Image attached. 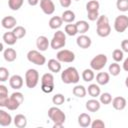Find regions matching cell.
<instances>
[{"instance_id":"9","label":"cell","mask_w":128,"mask_h":128,"mask_svg":"<svg viewBox=\"0 0 128 128\" xmlns=\"http://www.w3.org/2000/svg\"><path fill=\"white\" fill-rule=\"evenodd\" d=\"M27 59H28L29 62H31L35 65H38V66H42L46 63L45 56L39 50H30V51H28Z\"/></svg>"},{"instance_id":"40","label":"cell","mask_w":128,"mask_h":128,"mask_svg":"<svg viewBox=\"0 0 128 128\" xmlns=\"http://www.w3.org/2000/svg\"><path fill=\"white\" fill-rule=\"evenodd\" d=\"M52 102L55 106H60L62 105L64 102H65V97L63 94L61 93H58V94H55L53 97H52Z\"/></svg>"},{"instance_id":"10","label":"cell","mask_w":128,"mask_h":128,"mask_svg":"<svg viewBox=\"0 0 128 128\" xmlns=\"http://www.w3.org/2000/svg\"><path fill=\"white\" fill-rule=\"evenodd\" d=\"M56 59L63 63H71L75 60V54L71 50L61 49L56 54Z\"/></svg>"},{"instance_id":"32","label":"cell","mask_w":128,"mask_h":128,"mask_svg":"<svg viewBox=\"0 0 128 128\" xmlns=\"http://www.w3.org/2000/svg\"><path fill=\"white\" fill-rule=\"evenodd\" d=\"M95 78L94 70L93 69H85L82 72V79L85 82H91Z\"/></svg>"},{"instance_id":"20","label":"cell","mask_w":128,"mask_h":128,"mask_svg":"<svg viewBox=\"0 0 128 128\" xmlns=\"http://www.w3.org/2000/svg\"><path fill=\"white\" fill-rule=\"evenodd\" d=\"M2 40H3V42H4L5 44L11 46V45H14V44L17 42L18 38L15 36V34L13 33V31H8V32H5V33L3 34Z\"/></svg>"},{"instance_id":"2","label":"cell","mask_w":128,"mask_h":128,"mask_svg":"<svg viewBox=\"0 0 128 128\" xmlns=\"http://www.w3.org/2000/svg\"><path fill=\"white\" fill-rule=\"evenodd\" d=\"M96 33L100 37H107L111 33V26L106 15H100L96 21Z\"/></svg>"},{"instance_id":"22","label":"cell","mask_w":128,"mask_h":128,"mask_svg":"<svg viewBox=\"0 0 128 128\" xmlns=\"http://www.w3.org/2000/svg\"><path fill=\"white\" fill-rule=\"evenodd\" d=\"M3 57L7 62H13L17 58V52L13 48H7L3 51Z\"/></svg>"},{"instance_id":"4","label":"cell","mask_w":128,"mask_h":128,"mask_svg":"<svg viewBox=\"0 0 128 128\" xmlns=\"http://www.w3.org/2000/svg\"><path fill=\"white\" fill-rule=\"evenodd\" d=\"M23 101H24L23 94L21 92H19V91H16V92H13L11 94V96L7 99L6 104H5V107L8 110L14 111V110H16V109L19 108V106L23 103Z\"/></svg>"},{"instance_id":"43","label":"cell","mask_w":128,"mask_h":128,"mask_svg":"<svg viewBox=\"0 0 128 128\" xmlns=\"http://www.w3.org/2000/svg\"><path fill=\"white\" fill-rule=\"evenodd\" d=\"M99 11H88L87 12V18L90 21H97L99 18Z\"/></svg>"},{"instance_id":"49","label":"cell","mask_w":128,"mask_h":128,"mask_svg":"<svg viewBox=\"0 0 128 128\" xmlns=\"http://www.w3.org/2000/svg\"><path fill=\"white\" fill-rule=\"evenodd\" d=\"M125 85H126V87L128 88V76H127L126 79H125Z\"/></svg>"},{"instance_id":"48","label":"cell","mask_w":128,"mask_h":128,"mask_svg":"<svg viewBox=\"0 0 128 128\" xmlns=\"http://www.w3.org/2000/svg\"><path fill=\"white\" fill-rule=\"evenodd\" d=\"M27 1L30 6H36L39 3V0H27Z\"/></svg>"},{"instance_id":"14","label":"cell","mask_w":128,"mask_h":128,"mask_svg":"<svg viewBox=\"0 0 128 128\" xmlns=\"http://www.w3.org/2000/svg\"><path fill=\"white\" fill-rule=\"evenodd\" d=\"M24 82H23V78L20 76V75H12L10 78H9V85L11 88L15 89V90H19L22 88Z\"/></svg>"},{"instance_id":"8","label":"cell","mask_w":128,"mask_h":128,"mask_svg":"<svg viewBox=\"0 0 128 128\" xmlns=\"http://www.w3.org/2000/svg\"><path fill=\"white\" fill-rule=\"evenodd\" d=\"M107 61H108V58L105 54H98L91 59L90 67L94 71H100L106 66Z\"/></svg>"},{"instance_id":"6","label":"cell","mask_w":128,"mask_h":128,"mask_svg":"<svg viewBox=\"0 0 128 128\" xmlns=\"http://www.w3.org/2000/svg\"><path fill=\"white\" fill-rule=\"evenodd\" d=\"M39 82V72L36 69L30 68L25 72V84L27 88L32 89L37 86Z\"/></svg>"},{"instance_id":"23","label":"cell","mask_w":128,"mask_h":128,"mask_svg":"<svg viewBox=\"0 0 128 128\" xmlns=\"http://www.w3.org/2000/svg\"><path fill=\"white\" fill-rule=\"evenodd\" d=\"M47 66H48V69L50 70V72H52V73H58L61 71V62L57 59L48 60Z\"/></svg>"},{"instance_id":"27","label":"cell","mask_w":128,"mask_h":128,"mask_svg":"<svg viewBox=\"0 0 128 128\" xmlns=\"http://www.w3.org/2000/svg\"><path fill=\"white\" fill-rule=\"evenodd\" d=\"M87 92L88 94L92 97V98H96L98 96H100L101 94V89L99 87V84H95V83H92L88 86L87 88Z\"/></svg>"},{"instance_id":"41","label":"cell","mask_w":128,"mask_h":128,"mask_svg":"<svg viewBox=\"0 0 128 128\" xmlns=\"http://www.w3.org/2000/svg\"><path fill=\"white\" fill-rule=\"evenodd\" d=\"M116 7L121 12L128 11V0H117L116 1Z\"/></svg>"},{"instance_id":"24","label":"cell","mask_w":128,"mask_h":128,"mask_svg":"<svg viewBox=\"0 0 128 128\" xmlns=\"http://www.w3.org/2000/svg\"><path fill=\"white\" fill-rule=\"evenodd\" d=\"M13 122L17 128H24L27 125V118L23 114H16L13 119Z\"/></svg>"},{"instance_id":"18","label":"cell","mask_w":128,"mask_h":128,"mask_svg":"<svg viewBox=\"0 0 128 128\" xmlns=\"http://www.w3.org/2000/svg\"><path fill=\"white\" fill-rule=\"evenodd\" d=\"M85 107L89 112H97L101 107V103L97 99L92 98V99H90V100H88L86 102Z\"/></svg>"},{"instance_id":"42","label":"cell","mask_w":128,"mask_h":128,"mask_svg":"<svg viewBox=\"0 0 128 128\" xmlns=\"http://www.w3.org/2000/svg\"><path fill=\"white\" fill-rule=\"evenodd\" d=\"M9 78V70L5 67H0V81L5 82Z\"/></svg>"},{"instance_id":"34","label":"cell","mask_w":128,"mask_h":128,"mask_svg":"<svg viewBox=\"0 0 128 128\" xmlns=\"http://www.w3.org/2000/svg\"><path fill=\"white\" fill-rule=\"evenodd\" d=\"M24 3V0H8V6L11 10L17 11L19 10Z\"/></svg>"},{"instance_id":"5","label":"cell","mask_w":128,"mask_h":128,"mask_svg":"<svg viewBox=\"0 0 128 128\" xmlns=\"http://www.w3.org/2000/svg\"><path fill=\"white\" fill-rule=\"evenodd\" d=\"M65 34L66 33L61 30H58L54 33V35L50 41V46L52 49L59 50L66 45V35Z\"/></svg>"},{"instance_id":"39","label":"cell","mask_w":128,"mask_h":128,"mask_svg":"<svg viewBox=\"0 0 128 128\" xmlns=\"http://www.w3.org/2000/svg\"><path fill=\"white\" fill-rule=\"evenodd\" d=\"M12 31L18 39H21L26 35V29L23 26H16L14 29H12Z\"/></svg>"},{"instance_id":"12","label":"cell","mask_w":128,"mask_h":128,"mask_svg":"<svg viewBox=\"0 0 128 128\" xmlns=\"http://www.w3.org/2000/svg\"><path fill=\"white\" fill-rule=\"evenodd\" d=\"M40 8L46 15H52L55 12V5L52 0H40Z\"/></svg>"},{"instance_id":"21","label":"cell","mask_w":128,"mask_h":128,"mask_svg":"<svg viewBox=\"0 0 128 128\" xmlns=\"http://www.w3.org/2000/svg\"><path fill=\"white\" fill-rule=\"evenodd\" d=\"M91 123H92V120H91V117L89 114L87 113H81L79 116H78V124L80 127H89L91 126Z\"/></svg>"},{"instance_id":"38","label":"cell","mask_w":128,"mask_h":128,"mask_svg":"<svg viewBox=\"0 0 128 128\" xmlns=\"http://www.w3.org/2000/svg\"><path fill=\"white\" fill-rule=\"evenodd\" d=\"M100 8V4L98 1L96 0H91L86 4V10L88 11H99Z\"/></svg>"},{"instance_id":"1","label":"cell","mask_w":128,"mask_h":128,"mask_svg":"<svg viewBox=\"0 0 128 128\" xmlns=\"http://www.w3.org/2000/svg\"><path fill=\"white\" fill-rule=\"evenodd\" d=\"M48 117L54 123V125H53L54 128H61L63 126V124L65 123V120H66L65 113L60 108H58L57 106H53V107L49 108Z\"/></svg>"},{"instance_id":"29","label":"cell","mask_w":128,"mask_h":128,"mask_svg":"<svg viewBox=\"0 0 128 128\" xmlns=\"http://www.w3.org/2000/svg\"><path fill=\"white\" fill-rule=\"evenodd\" d=\"M8 89L5 85L1 84L0 85V106L1 107H5L6 101L8 99Z\"/></svg>"},{"instance_id":"28","label":"cell","mask_w":128,"mask_h":128,"mask_svg":"<svg viewBox=\"0 0 128 128\" xmlns=\"http://www.w3.org/2000/svg\"><path fill=\"white\" fill-rule=\"evenodd\" d=\"M72 93L74 96L79 97V98H83L86 96L87 94V89L83 86V85H75L74 88L72 89Z\"/></svg>"},{"instance_id":"16","label":"cell","mask_w":128,"mask_h":128,"mask_svg":"<svg viewBox=\"0 0 128 128\" xmlns=\"http://www.w3.org/2000/svg\"><path fill=\"white\" fill-rule=\"evenodd\" d=\"M49 46H50V41L48 40V38L46 36L41 35L36 39V47L39 51L44 52L48 49Z\"/></svg>"},{"instance_id":"31","label":"cell","mask_w":128,"mask_h":128,"mask_svg":"<svg viewBox=\"0 0 128 128\" xmlns=\"http://www.w3.org/2000/svg\"><path fill=\"white\" fill-rule=\"evenodd\" d=\"M75 24H76V26H77L78 33H80V34H85V33L89 30V28H90V25H89L88 22L85 21V20L77 21Z\"/></svg>"},{"instance_id":"15","label":"cell","mask_w":128,"mask_h":128,"mask_svg":"<svg viewBox=\"0 0 128 128\" xmlns=\"http://www.w3.org/2000/svg\"><path fill=\"white\" fill-rule=\"evenodd\" d=\"M16 24H17V20L15 17L13 16H5L2 18L1 20V25L3 28L7 29V30H10V29H14L16 27Z\"/></svg>"},{"instance_id":"33","label":"cell","mask_w":128,"mask_h":128,"mask_svg":"<svg viewBox=\"0 0 128 128\" xmlns=\"http://www.w3.org/2000/svg\"><path fill=\"white\" fill-rule=\"evenodd\" d=\"M108 70H109V74L110 75H112V76H118L120 74V72H121V67L118 64V62H114V63H112V64L109 65Z\"/></svg>"},{"instance_id":"46","label":"cell","mask_w":128,"mask_h":128,"mask_svg":"<svg viewBox=\"0 0 128 128\" xmlns=\"http://www.w3.org/2000/svg\"><path fill=\"white\" fill-rule=\"evenodd\" d=\"M121 49L123 50V52L128 53V39H124L121 42Z\"/></svg>"},{"instance_id":"19","label":"cell","mask_w":128,"mask_h":128,"mask_svg":"<svg viewBox=\"0 0 128 128\" xmlns=\"http://www.w3.org/2000/svg\"><path fill=\"white\" fill-rule=\"evenodd\" d=\"M12 123V116L6 112L5 110H0V125L2 127H6L11 125Z\"/></svg>"},{"instance_id":"11","label":"cell","mask_w":128,"mask_h":128,"mask_svg":"<svg viewBox=\"0 0 128 128\" xmlns=\"http://www.w3.org/2000/svg\"><path fill=\"white\" fill-rule=\"evenodd\" d=\"M128 28V16L119 15L114 20V29L118 33H123Z\"/></svg>"},{"instance_id":"13","label":"cell","mask_w":128,"mask_h":128,"mask_svg":"<svg viewBox=\"0 0 128 128\" xmlns=\"http://www.w3.org/2000/svg\"><path fill=\"white\" fill-rule=\"evenodd\" d=\"M76 44L78 47H80L82 49H88L92 44V40L89 36H87L85 34H81L80 36L77 37Z\"/></svg>"},{"instance_id":"47","label":"cell","mask_w":128,"mask_h":128,"mask_svg":"<svg viewBox=\"0 0 128 128\" xmlns=\"http://www.w3.org/2000/svg\"><path fill=\"white\" fill-rule=\"evenodd\" d=\"M122 68H123V70L124 71H126V72H128V57L123 61V64H122Z\"/></svg>"},{"instance_id":"50","label":"cell","mask_w":128,"mask_h":128,"mask_svg":"<svg viewBox=\"0 0 128 128\" xmlns=\"http://www.w3.org/2000/svg\"><path fill=\"white\" fill-rule=\"evenodd\" d=\"M75 1H80V0H75Z\"/></svg>"},{"instance_id":"26","label":"cell","mask_w":128,"mask_h":128,"mask_svg":"<svg viewBox=\"0 0 128 128\" xmlns=\"http://www.w3.org/2000/svg\"><path fill=\"white\" fill-rule=\"evenodd\" d=\"M110 81V74L107 72H99L96 75V82L99 85H106Z\"/></svg>"},{"instance_id":"25","label":"cell","mask_w":128,"mask_h":128,"mask_svg":"<svg viewBox=\"0 0 128 128\" xmlns=\"http://www.w3.org/2000/svg\"><path fill=\"white\" fill-rule=\"evenodd\" d=\"M63 24V20H62V17L60 16H53L50 18L49 20V27L53 30H56V29H59Z\"/></svg>"},{"instance_id":"35","label":"cell","mask_w":128,"mask_h":128,"mask_svg":"<svg viewBox=\"0 0 128 128\" xmlns=\"http://www.w3.org/2000/svg\"><path fill=\"white\" fill-rule=\"evenodd\" d=\"M64 31H65V33H66L67 35H69V36H75V35L78 33L76 24H71V23L65 25Z\"/></svg>"},{"instance_id":"45","label":"cell","mask_w":128,"mask_h":128,"mask_svg":"<svg viewBox=\"0 0 128 128\" xmlns=\"http://www.w3.org/2000/svg\"><path fill=\"white\" fill-rule=\"evenodd\" d=\"M59 2H60V5L63 8H69L71 6L72 0H59Z\"/></svg>"},{"instance_id":"3","label":"cell","mask_w":128,"mask_h":128,"mask_svg":"<svg viewBox=\"0 0 128 128\" xmlns=\"http://www.w3.org/2000/svg\"><path fill=\"white\" fill-rule=\"evenodd\" d=\"M61 80L65 84H77L80 80V75L75 67H68L61 72Z\"/></svg>"},{"instance_id":"36","label":"cell","mask_w":128,"mask_h":128,"mask_svg":"<svg viewBox=\"0 0 128 128\" xmlns=\"http://www.w3.org/2000/svg\"><path fill=\"white\" fill-rule=\"evenodd\" d=\"M99 101L101 104H104V105H108L112 102V95L108 92H104L102 94H100L99 96Z\"/></svg>"},{"instance_id":"17","label":"cell","mask_w":128,"mask_h":128,"mask_svg":"<svg viewBox=\"0 0 128 128\" xmlns=\"http://www.w3.org/2000/svg\"><path fill=\"white\" fill-rule=\"evenodd\" d=\"M126 105H127L126 99L122 96H117L112 99V106L115 110H118V111L123 110V109H125Z\"/></svg>"},{"instance_id":"30","label":"cell","mask_w":128,"mask_h":128,"mask_svg":"<svg viewBox=\"0 0 128 128\" xmlns=\"http://www.w3.org/2000/svg\"><path fill=\"white\" fill-rule=\"evenodd\" d=\"M61 17H62V20H63V22H66V23H72L74 20H75V13L72 11V10H65L63 13H62V15H61Z\"/></svg>"},{"instance_id":"44","label":"cell","mask_w":128,"mask_h":128,"mask_svg":"<svg viewBox=\"0 0 128 128\" xmlns=\"http://www.w3.org/2000/svg\"><path fill=\"white\" fill-rule=\"evenodd\" d=\"M91 127L92 128H104L105 127V123L101 119H96V120L92 121Z\"/></svg>"},{"instance_id":"7","label":"cell","mask_w":128,"mask_h":128,"mask_svg":"<svg viewBox=\"0 0 128 128\" xmlns=\"http://www.w3.org/2000/svg\"><path fill=\"white\" fill-rule=\"evenodd\" d=\"M41 90L44 93H51L54 90V76L52 73H45L41 77Z\"/></svg>"},{"instance_id":"37","label":"cell","mask_w":128,"mask_h":128,"mask_svg":"<svg viewBox=\"0 0 128 128\" xmlns=\"http://www.w3.org/2000/svg\"><path fill=\"white\" fill-rule=\"evenodd\" d=\"M112 58L115 62H121L124 58V52L122 49H115L112 52Z\"/></svg>"}]
</instances>
